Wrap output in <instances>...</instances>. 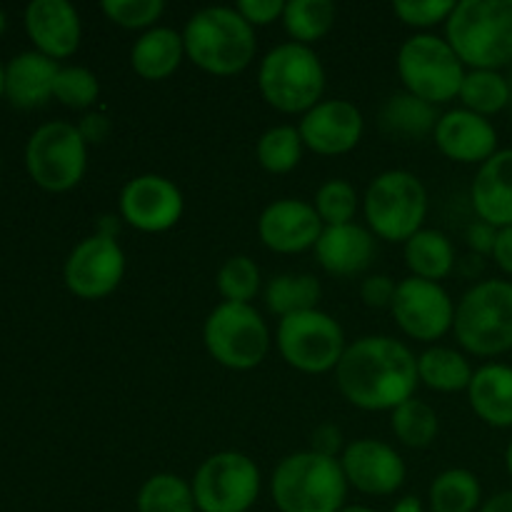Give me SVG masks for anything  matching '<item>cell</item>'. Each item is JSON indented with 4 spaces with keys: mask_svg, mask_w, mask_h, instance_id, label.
Returning <instances> with one entry per match:
<instances>
[{
    "mask_svg": "<svg viewBox=\"0 0 512 512\" xmlns=\"http://www.w3.org/2000/svg\"><path fill=\"white\" fill-rule=\"evenodd\" d=\"M335 383L350 405L368 413H393L418 390V358L390 335H365L350 343L335 368Z\"/></svg>",
    "mask_w": 512,
    "mask_h": 512,
    "instance_id": "cell-1",
    "label": "cell"
},
{
    "mask_svg": "<svg viewBox=\"0 0 512 512\" xmlns=\"http://www.w3.org/2000/svg\"><path fill=\"white\" fill-rule=\"evenodd\" d=\"M185 58L208 75L230 78L248 68L258 53L255 28L235 8L210 5L188 18L183 28Z\"/></svg>",
    "mask_w": 512,
    "mask_h": 512,
    "instance_id": "cell-2",
    "label": "cell"
},
{
    "mask_svg": "<svg viewBox=\"0 0 512 512\" xmlns=\"http://www.w3.org/2000/svg\"><path fill=\"white\" fill-rule=\"evenodd\" d=\"M445 40L468 70L505 68L512 63V0H460Z\"/></svg>",
    "mask_w": 512,
    "mask_h": 512,
    "instance_id": "cell-3",
    "label": "cell"
},
{
    "mask_svg": "<svg viewBox=\"0 0 512 512\" xmlns=\"http://www.w3.org/2000/svg\"><path fill=\"white\" fill-rule=\"evenodd\" d=\"M348 488L340 460L313 450L283 458L270 478V498L278 512H340Z\"/></svg>",
    "mask_w": 512,
    "mask_h": 512,
    "instance_id": "cell-4",
    "label": "cell"
},
{
    "mask_svg": "<svg viewBox=\"0 0 512 512\" xmlns=\"http://www.w3.org/2000/svg\"><path fill=\"white\" fill-rule=\"evenodd\" d=\"M258 90L265 103L285 115H305L323 100L325 68L310 45H275L258 68Z\"/></svg>",
    "mask_w": 512,
    "mask_h": 512,
    "instance_id": "cell-5",
    "label": "cell"
},
{
    "mask_svg": "<svg viewBox=\"0 0 512 512\" xmlns=\"http://www.w3.org/2000/svg\"><path fill=\"white\" fill-rule=\"evenodd\" d=\"M453 333L460 348L478 358L512 350V283L480 280L455 303Z\"/></svg>",
    "mask_w": 512,
    "mask_h": 512,
    "instance_id": "cell-6",
    "label": "cell"
},
{
    "mask_svg": "<svg viewBox=\"0 0 512 512\" xmlns=\"http://www.w3.org/2000/svg\"><path fill=\"white\" fill-rule=\"evenodd\" d=\"M368 230L385 243H408L428 218V190L410 170H385L363 195Z\"/></svg>",
    "mask_w": 512,
    "mask_h": 512,
    "instance_id": "cell-7",
    "label": "cell"
},
{
    "mask_svg": "<svg viewBox=\"0 0 512 512\" xmlns=\"http://www.w3.org/2000/svg\"><path fill=\"white\" fill-rule=\"evenodd\" d=\"M395 68L405 93L418 95L435 108L458 98L468 73L448 40L433 33H418L405 40L395 58Z\"/></svg>",
    "mask_w": 512,
    "mask_h": 512,
    "instance_id": "cell-8",
    "label": "cell"
},
{
    "mask_svg": "<svg viewBox=\"0 0 512 512\" xmlns=\"http://www.w3.org/2000/svg\"><path fill=\"white\" fill-rule=\"evenodd\" d=\"M203 343L215 363L245 373L268 358L270 328L253 303H220L205 318Z\"/></svg>",
    "mask_w": 512,
    "mask_h": 512,
    "instance_id": "cell-9",
    "label": "cell"
},
{
    "mask_svg": "<svg viewBox=\"0 0 512 512\" xmlns=\"http://www.w3.org/2000/svg\"><path fill=\"white\" fill-rule=\"evenodd\" d=\"M275 340L280 358L305 375L335 373L348 348L343 325L320 308L280 318Z\"/></svg>",
    "mask_w": 512,
    "mask_h": 512,
    "instance_id": "cell-10",
    "label": "cell"
},
{
    "mask_svg": "<svg viewBox=\"0 0 512 512\" xmlns=\"http://www.w3.org/2000/svg\"><path fill=\"white\" fill-rule=\"evenodd\" d=\"M25 165L35 185L48 193H65L73 190L88 170V143L78 125L53 120L30 135Z\"/></svg>",
    "mask_w": 512,
    "mask_h": 512,
    "instance_id": "cell-11",
    "label": "cell"
},
{
    "mask_svg": "<svg viewBox=\"0 0 512 512\" xmlns=\"http://www.w3.org/2000/svg\"><path fill=\"white\" fill-rule=\"evenodd\" d=\"M260 480L250 455L223 450L198 465L190 488L198 512H250L260 495Z\"/></svg>",
    "mask_w": 512,
    "mask_h": 512,
    "instance_id": "cell-12",
    "label": "cell"
},
{
    "mask_svg": "<svg viewBox=\"0 0 512 512\" xmlns=\"http://www.w3.org/2000/svg\"><path fill=\"white\" fill-rule=\"evenodd\" d=\"M390 313L408 338L435 343L453 330L455 300L440 283L410 275L398 283Z\"/></svg>",
    "mask_w": 512,
    "mask_h": 512,
    "instance_id": "cell-13",
    "label": "cell"
},
{
    "mask_svg": "<svg viewBox=\"0 0 512 512\" xmlns=\"http://www.w3.org/2000/svg\"><path fill=\"white\" fill-rule=\"evenodd\" d=\"M118 210L120 220L140 233H165L180 223L185 200L173 180L158 173H145L123 185Z\"/></svg>",
    "mask_w": 512,
    "mask_h": 512,
    "instance_id": "cell-14",
    "label": "cell"
},
{
    "mask_svg": "<svg viewBox=\"0 0 512 512\" xmlns=\"http://www.w3.org/2000/svg\"><path fill=\"white\" fill-rule=\"evenodd\" d=\"M65 285L80 300H103L125 278V253L115 238L90 235L80 240L65 260Z\"/></svg>",
    "mask_w": 512,
    "mask_h": 512,
    "instance_id": "cell-15",
    "label": "cell"
},
{
    "mask_svg": "<svg viewBox=\"0 0 512 512\" xmlns=\"http://www.w3.org/2000/svg\"><path fill=\"white\" fill-rule=\"evenodd\" d=\"M340 468L350 488L370 498L395 495L408 478V468L398 450L375 438H360L345 445Z\"/></svg>",
    "mask_w": 512,
    "mask_h": 512,
    "instance_id": "cell-16",
    "label": "cell"
},
{
    "mask_svg": "<svg viewBox=\"0 0 512 512\" xmlns=\"http://www.w3.org/2000/svg\"><path fill=\"white\" fill-rule=\"evenodd\" d=\"M303 145L313 153L335 158L358 148L365 120L358 105L343 98L320 100L298 123Z\"/></svg>",
    "mask_w": 512,
    "mask_h": 512,
    "instance_id": "cell-17",
    "label": "cell"
},
{
    "mask_svg": "<svg viewBox=\"0 0 512 512\" xmlns=\"http://www.w3.org/2000/svg\"><path fill=\"white\" fill-rule=\"evenodd\" d=\"M323 220L313 203L298 198H283L270 203L258 218V235L268 250L278 255H295L315 248Z\"/></svg>",
    "mask_w": 512,
    "mask_h": 512,
    "instance_id": "cell-18",
    "label": "cell"
},
{
    "mask_svg": "<svg viewBox=\"0 0 512 512\" xmlns=\"http://www.w3.org/2000/svg\"><path fill=\"white\" fill-rule=\"evenodd\" d=\"M433 140L448 160L478 165V168L498 153V130L490 123V118L470 113L465 108H455L440 115L433 130Z\"/></svg>",
    "mask_w": 512,
    "mask_h": 512,
    "instance_id": "cell-19",
    "label": "cell"
},
{
    "mask_svg": "<svg viewBox=\"0 0 512 512\" xmlns=\"http://www.w3.org/2000/svg\"><path fill=\"white\" fill-rule=\"evenodd\" d=\"M25 30L35 50L53 60L70 58L83 35L78 10L68 0H33L25 8Z\"/></svg>",
    "mask_w": 512,
    "mask_h": 512,
    "instance_id": "cell-20",
    "label": "cell"
},
{
    "mask_svg": "<svg viewBox=\"0 0 512 512\" xmlns=\"http://www.w3.org/2000/svg\"><path fill=\"white\" fill-rule=\"evenodd\" d=\"M313 250L325 273L333 278H355L373 263L375 235L355 223L333 225L323 228Z\"/></svg>",
    "mask_w": 512,
    "mask_h": 512,
    "instance_id": "cell-21",
    "label": "cell"
},
{
    "mask_svg": "<svg viewBox=\"0 0 512 512\" xmlns=\"http://www.w3.org/2000/svg\"><path fill=\"white\" fill-rule=\"evenodd\" d=\"M470 200L483 223L498 230L512 225V148L498 150L480 165L470 185Z\"/></svg>",
    "mask_w": 512,
    "mask_h": 512,
    "instance_id": "cell-22",
    "label": "cell"
},
{
    "mask_svg": "<svg viewBox=\"0 0 512 512\" xmlns=\"http://www.w3.org/2000/svg\"><path fill=\"white\" fill-rule=\"evenodd\" d=\"M58 73V60L48 58L38 50L15 55L5 68V98L20 110L40 108L53 98Z\"/></svg>",
    "mask_w": 512,
    "mask_h": 512,
    "instance_id": "cell-23",
    "label": "cell"
},
{
    "mask_svg": "<svg viewBox=\"0 0 512 512\" xmlns=\"http://www.w3.org/2000/svg\"><path fill=\"white\" fill-rule=\"evenodd\" d=\"M468 403L490 428H512V365H480L468 385Z\"/></svg>",
    "mask_w": 512,
    "mask_h": 512,
    "instance_id": "cell-24",
    "label": "cell"
},
{
    "mask_svg": "<svg viewBox=\"0 0 512 512\" xmlns=\"http://www.w3.org/2000/svg\"><path fill=\"white\" fill-rule=\"evenodd\" d=\"M185 58L183 33L165 25L145 30L130 48V65L135 73L150 83L168 80Z\"/></svg>",
    "mask_w": 512,
    "mask_h": 512,
    "instance_id": "cell-25",
    "label": "cell"
},
{
    "mask_svg": "<svg viewBox=\"0 0 512 512\" xmlns=\"http://www.w3.org/2000/svg\"><path fill=\"white\" fill-rule=\"evenodd\" d=\"M405 263L415 278L440 283L455 268V245L445 233L433 228H423L405 243Z\"/></svg>",
    "mask_w": 512,
    "mask_h": 512,
    "instance_id": "cell-26",
    "label": "cell"
},
{
    "mask_svg": "<svg viewBox=\"0 0 512 512\" xmlns=\"http://www.w3.org/2000/svg\"><path fill=\"white\" fill-rule=\"evenodd\" d=\"M473 365L468 363L460 350L433 345L425 353L418 355V378L425 388L435 393H468V385L473 380Z\"/></svg>",
    "mask_w": 512,
    "mask_h": 512,
    "instance_id": "cell-27",
    "label": "cell"
},
{
    "mask_svg": "<svg viewBox=\"0 0 512 512\" xmlns=\"http://www.w3.org/2000/svg\"><path fill=\"white\" fill-rule=\"evenodd\" d=\"M483 503V485L478 475L465 468L445 470L430 483V512H480Z\"/></svg>",
    "mask_w": 512,
    "mask_h": 512,
    "instance_id": "cell-28",
    "label": "cell"
},
{
    "mask_svg": "<svg viewBox=\"0 0 512 512\" xmlns=\"http://www.w3.org/2000/svg\"><path fill=\"white\" fill-rule=\"evenodd\" d=\"M320 280L310 273H283L275 275L265 288V305L278 318L315 310L320 303Z\"/></svg>",
    "mask_w": 512,
    "mask_h": 512,
    "instance_id": "cell-29",
    "label": "cell"
},
{
    "mask_svg": "<svg viewBox=\"0 0 512 512\" xmlns=\"http://www.w3.org/2000/svg\"><path fill=\"white\" fill-rule=\"evenodd\" d=\"M380 120H383V128L388 133L403 135V138H423V135L433 133L440 115L435 105L403 90V93H395L385 100Z\"/></svg>",
    "mask_w": 512,
    "mask_h": 512,
    "instance_id": "cell-30",
    "label": "cell"
},
{
    "mask_svg": "<svg viewBox=\"0 0 512 512\" xmlns=\"http://www.w3.org/2000/svg\"><path fill=\"white\" fill-rule=\"evenodd\" d=\"M338 8L333 0H288L283 10L285 33L293 43L310 45L323 40L333 30Z\"/></svg>",
    "mask_w": 512,
    "mask_h": 512,
    "instance_id": "cell-31",
    "label": "cell"
},
{
    "mask_svg": "<svg viewBox=\"0 0 512 512\" xmlns=\"http://www.w3.org/2000/svg\"><path fill=\"white\" fill-rule=\"evenodd\" d=\"M458 98L470 113L493 118L510 108V83L500 70H468Z\"/></svg>",
    "mask_w": 512,
    "mask_h": 512,
    "instance_id": "cell-32",
    "label": "cell"
},
{
    "mask_svg": "<svg viewBox=\"0 0 512 512\" xmlns=\"http://www.w3.org/2000/svg\"><path fill=\"white\" fill-rule=\"evenodd\" d=\"M138 512H198L193 488L175 473H155L135 495Z\"/></svg>",
    "mask_w": 512,
    "mask_h": 512,
    "instance_id": "cell-33",
    "label": "cell"
},
{
    "mask_svg": "<svg viewBox=\"0 0 512 512\" xmlns=\"http://www.w3.org/2000/svg\"><path fill=\"white\" fill-rule=\"evenodd\" d=\"M390 430L400 445L413 450L430 448L440 433V418L425 400L410 398L390 413Z\"/></svg>",
    "mask_w": 512,
    "mask_h": 512,
    "instance_id": "cell-34",
    "label": "cell"
},
{
    "mask_svg": "<svg viewBox=\"0 0 512 512\" xmlns=\"http://www.w3.org/2000/svg\"><path fill=\"white\" fill-rule=\"evenodd\" d=\"M303 138L298 125H275L260 135L255 145V158L260 168L273 175H285L295 170L303 160Z\"/></svg>",
    "mask_w": 512,
    "mask_h": 512,
    "instance_id": "cell-35",
    "label": "cell"
},
{
    "mask_svg": "<svg viewBox=\"0 0 512 512\" xmlns=\"http://www.w3.org/2000/svg\"><path fill=\"white\" fill-rule=\"evenodd\" d=\"M215 288H218L223 303H245L260 293V268L248 255H233L225 260L215 275Z\"/></svg>",
    "mask_w": 512,
    "mask_h": 512,
    "instance_id": "cell-36",
    "label": "cell"
},
{
    "mask_svg": "<svg viewBox=\"0 0 512 512\" xmlns=\"http://www.w3.org/2000/svg\"><path fill=\"white\" fill-rule=\"evenodd\" d=\"M358 205V190L353 188V183H348V180L343 178L325 180L313 200L315 213L320 215L325 228L353 223L355 213H358Z\"/></svg>",
    "mask_w": 512,
    "mask_h": 512,
    "instance_id": "cell-37",
    "label": "cell"
},
{
    "mask_svg": "<svg viewBox=\"0 0 512 512\" xmlns=\"http://www.w3.org/2000/svg\"><path fill=\"white\" fill-rule=\"evenodd\" d=\"M100 83L93 70L83 65H65L55 78L53 98H58L65 108L88 110L98 100Z\"/></svg>",
    "mask_w": 512,
    "mask_h": 512,
    "instance_id": "cell-38",
    "label": "cell"
},
{
    "mask_svg": "<svg viewBox=\"0 0 512 512\" xmlns=\"http://www.w3.org/2000/svg\"><path fill=\"white\" fill-rule=\"evenodd\" d=\"M100 10L108 15L110 23L125 30H150L163 18V0H103Z\"/></svg>",
    "mask_w": 512,
    "mask_h": 512,
    "instance_id": "cell-39",
    "label": "cell"
},
{
    "mask_svg": "<svg viewBox=\"0 0 512 512\" xmlns=\"http://www.w3.org/2000/svg\"><path fill=\"white\" fill-rule=\"evenodd\" d=\"M455 10V0H395L393 13L400 23L410 28L428 30L440 23H448Z\"/></svg>",
    "mask_w": 512,
    "mask_h": 512,
    "instance_id": "cell-40",
    "label": "cell"
},
{
    "mask_svg": "<svg viewBox=\"0 0 512 512\" xmlns=\"http://www.w3.org/2000/svg\"><path fill=\"white\" fill-rule=\"evenodd\" d=\"M395 290H398V283H395L390 275H368V278L360 283V300L373 310H390Z\"/></svg>",
    "mask_w": 512,
    "mask_h": 512,
    "instance_id": "cell-41",
    "label": "cell"
},
{
    "mask_svg": "<svg viewBox=\"0 0 512 512\" xmlns=\"http://www.w3.org/2000/svg\"><path fill=\"white\" fill-rule=\"evenodd\" d=\"M235 10L253 28H265V25H273L275 20H283L285 3L283 0H238Z\"/></svg>",
    "mask_w": 512,
    "mask_h": 512,
    "instance_id": "cell-42",
    "label": "cell"
},
{
    "mask_svg": "<svg viewBox=\"0 0 512 512\" xmlns=\"http://www.w3.org/2000/svg\"><path fill=\"white\" fill-rule=\"evenodd\" d=\"M310 450L325 458H338L343 455L345 443H343V430L333 423H323L313 430L310 435Z\"/></svg>",
    "mask_w": 512,
    "mask_h": 512,
    "instance_id": "cell-43",
    "label": "cell"
},
{
    "mask_svg": "<svg viewBox=\"0 0 512 512\" xmlns=\"http://www.w3.org/2000/svg\"><path fill=\"white\" fill-rule=\"evenodd\" d=\"M78 130L80 135H83L85 143L100 145L103 140H108L110 135V118L105 113H100V110H90V113H85L83 118H80Z\"/></svg>",
    "mask_w": 512,
    "mask_h": 512,
    "instance_id": "cell-44",
    "label": "cell"
},
{
    "mask_svg": "<svg viewBox=\"0 0 512 512\" xmlns=\"http://www.w3.org/2000/svg\"><path fill=\"white\" fill-rule=\"evenodd\" d=\"M495 238H498V228L483 223V220H475L468 228V245L478 255H493Z\"/></svg>",
    "mask_w": 512,
    "mask_h": 512,
    "instance_id": "cell-45",
    "label": "cell"
},
{
    "mask_svg": "<svg viewBox=\"0 0 512 512\" xmlns=\"http://www.w3.org/2000/svg\"><path fill=\"white\" fill-rule=\"evenodd\" d=\"M490 258L495 260V265H498L505 275L512 278V225L498 230V238H495V248Z\"/></svg>",
    "mask_w": 512,
    "mask_h": 512,
    "instance_id": "cell-46",
    "label": "cell"
},
{
    "mask_svg": "<svg viewBox=\"0 0 512 512\" xmlns=\"http://www.w3.org/2000/svg\"><path fill=\"white\" fill-rule=\"evenodd\" d=\"M480 512H512V490L495 493L493 498L485 500Z\"/></svg>",
    "mask_w": 512,
    "mask_h": 512,
    "instance_id": "cell-47",
    "label": "cell"
},
{
    "mask_svg": "<svg viewBox=\"0 0 512 512\" xmlns=\"http://www.w3.org/2000/svg\"><path fill=\"white\" fill-rule=\"evenodd\" d=\"M120 230V218L118 215H103L98 220V235H105V238H118Z\"/></svg>",
    "mask_w": 512,
    "mask_h": 512,
    "instance_id": "cell-48",
    "label": "cell"
},
{
    "mask_svg": "<svg viewBox=\"0 0 512 512\" xmlns=\"http://www.w3.org/2000/svg\"><path fill=\"white\" fill-rule=\"evenodd\" d=\"M390 512H425V508L420 498H415V495H405V498H400L398 503L393 505V510Z\"/></svg>",
    "mask_w": 512,
    "mask_h": 512,
    "instance_id": "cell-49",
    "label": "cell"
},
{
    "mask_svg": "<svg viewBox=\"0 0 512 512\" xmlns=\"http://www.w3.org/2000/svg\"><path fill=\"white\" fill-rule=\"evenodd\" d=\"M340 512H378V510L368 508V505H345V508Z\"/></svg>",
    "mask_w": 512,
    "mask_h": 512,
    "instance_id": "cell-50",
    "label": "cell"
},
{
    "mask_svg": "<svg viewBox=\"0 0 512 512\" xmlns=\"http://www.w3.org/2000/svg\"><path fill=\"white\" fill-rule=\"evenodd\" d=\"M505 465H508V473L512 478V440L508 443V450H505Z\"/></svg>",
    "mask_w": 512,
    "mask_h": 512,
    "instance_id": "cell-51",
    "label": "cell"
},
{
    "mask_svg": "<svg viewBox=\"0 0 512 512\" xmlns=\"http://www.w3.org/2000/svg\"><path fill=\"white\" fill-rule=\"evenodd\" d=\"M5 95V68H3V63H0V98H3Z\"/></svg>",
    "mask_w": 512,
    "mask_h": 512,
    "instance_id": "cell-52",
    "label": "cell"
},
{
    "mask_svg": "<svg viewBox=\"0 0 512 512\" xmlns=\"http://www.w3.org/2000/svg\"><path fill=\"white\" fill-rule=\"evenodd\" d=\"M5 25H8V18H5V13H3V10H0V35L5 33Z\"/></svg>",
    "mask_w": 512,
    "mask_h": 512,
    "instance_id": "cell-53",
    "label": "cell"
},
{
    "mask_svg": "<svg viewBox=\"0 0 512 512\" xmlns=\"http://www.w3.org/2000/svg\"><path fill=\"white\" fill-rule=\"evenodd\" d=\"M508 83H510V110H512V73H510V78H508Z\"/></svg>",
    "mask_w": 512,
    "mask_h": 512,
    "instance_id": "cell-54",
    "label": "cell"
}]
</instances>
